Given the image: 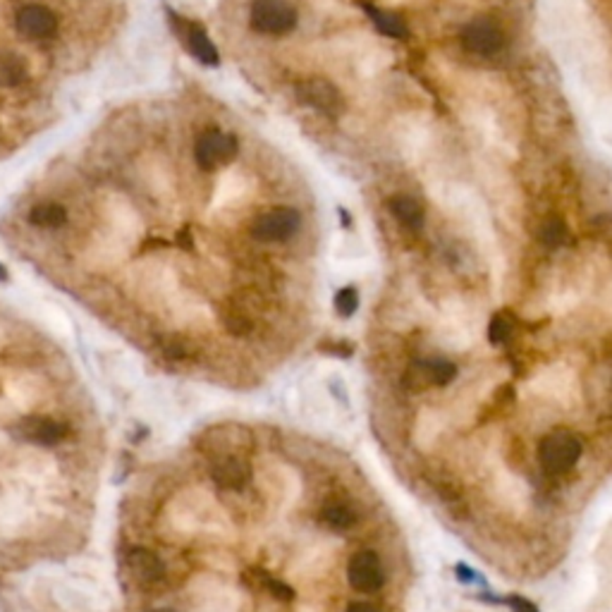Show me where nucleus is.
<instances>
[{
  "label": "nucleus",
  "mask_w": 612,
  "mask_h": 612,
  "mask_svg": "<svg viewBox=\"0 0 612 612\" xmlns=\"http://www.w3.org/2000/svg\"><path fill=\"white\" fill-rule=\"evenodd\" d=\"M582 457V440L567 428H558L541 438L539 459L550 474H565Z\"/></svg>",
  "instance_id": "1"
},
{
  "label": "nucleus",
  "mask_w": 612,
  "mask_h": 612,
  "mask_svg": "<svg viewBox=\"0 0 612 612\" xmlns=\"http://www.w3.org/2000/svg\"><path fill=\"white\" fill-rule=\"evenodd\" d=\"M299 13L292 0H254L251 27L261 34L282 37L297 27Z\"/></svg>",
  "instance_id": "2"
},
{
  "label": "nucleus",
  "mask_w": 612,
  "mask_h": 612,
  "mask_svg": "<svg viewBox=\"0 0 612 612\" xmlns=\"http://www.w3.org/2000/svg\"><path fill=\"white\" fill-rule=\"evenodd\" d=\"M299 225H302V215L297 214L295 208L278 206L256 215L249 232L256 242H285L295 235Z\"/></svg>",
  "instance_id": "3"
},
{
  "label": "nucleus",
  "mask_w": 612,
  "mask_h": 612,
  "mask_svg": "<svg viewBox=\"0 0 612 612\" xmlns=\"http://www.w3.org/2000/svg\"><path fill=\"white\" fill-rule=\"evenodd\" d=\"M13 24H15L17 34L22 38H29V41H44V38H51L58 31V17H55L51 8H46L41 3L22 5L17 10Z\"/></svg>",
  "instance_id": "4"
},
{
  "label": "nucleus",
  "mask_w": 612,
  "mask_h": 612,
  "mask_svg": "<svg viewBox=\"0 0 612 612\" xmlns=\"http://www.w3.org/2000/svg\"><path fill=\"white\" fill-rule=\"evenodd\" d=\"M297 98L299 104L309 105L314 111L323 113V115H338L342 108V96H340L338 87L331 80L323 77H309L297 84Z\"/></svg>",
  "instance_id": "5"
},
{
  "label": "nucleus",
  "mask_w": 612,
  "mask_h": 612,
  "mask_svg": "<svg viewBox=\"0 0 612 612\" xmlns=\"http://www.w3.org/2000/svg\"><path fill=\"white\" fill-rule=\"evenodd\" d=\"M457 376V366L448 359H423L409 366L405 376V385L409 390L419 392L428 390V388H443Z\"/></svg>",
  "instance_id": "6"
},
{
  "label": "nucleus",
  "mask_w": 612,
  "mask_h": 612,
  "mask_svg": "<svg viewBox=\"0 0 612 612\" xmlns=\"http://www.w3.org/2000/svg\"><path fill=\"white\" fill-rule=\"evenodd\" d=\"M237 154V139L225 132H206L201 134L194 147V158L201 170H215L230 163Z\"/></svg>",
  "instance_id": "7"
},
{
  "label": "nucleus",
  "mask_w": 612,
  "mask_h": 612,
  "mask_svg": "<svg viewBox=\"0 0 612 612\" xmlns=\"http://www.w3.org/2000/svg\"><path fill=\"white\" fill-rule=\"evenodd\" d=\"M502 44H505V38H502L500 27L488 17L472 20L462 31V46L472 55H481V58L495 55L502 48Z\"/></svg>",
  "instance_id": "8"
},
{
  "label": "nucleus",
  "mask_w": 612,
  "mask_h": 612,
  "mask_svg": "<svg viewBox=\"0 0 612 612\" xmlns=\"http://www.w3.org/2000/svg\"><path fill=\"white\" fill-rule=\"evenodd\" d=\"M347 582L352 589L362 593H376L383 586V567L381 558L371 550H359V553L347 565Z\"/></svg>",
  "instance_id": "9"
},
{
  "label": "nucleus",
  "mask_w": 612,
  "mask_h": 612,
  "mask_svg": "<svg viewBox=\"0 0 612 612\" xmlns=\"http://www.w3.org/2000/svg\"><path fill=\"white\" fill-rule=\"evenodd\" d=\"M215 486L232 488V490H242L251 479V469L242 455H225V457H215V462L208 469Z\"/></svg>",
  "instance_id": "10"
},
{
  "label": "nucleus",
  "mask_w": 612,
  "mask_h": 612,
  "mask_svg": "<svg viewBox=\"0 0 612 612\" xmlns=\"http://www.w3.org/2000/svg\"><path fill=\"white\" fill-rule=\"evenodd\" d=\"M127 567H130L134 579L139 582V586H155L165 576L163 560L155 553L147 550V548H132L127 553Z\"/></svg>",
  "instance_id": "11"
},
{
  "label": "nucleus",
  "mask_w": 612,
  "mask_h": 612,
  "mask_svg": "<svg viewBox=\"0 0 612 612\" xmlns=\"http://www.w3.org/2000/svg\"><path fill=\"white\" fill-rule=\"evenodd\" d=\"M20 435H22L27 443L51 448V445H58L65 438L67 428L63 423H58V421L46 419V416H31V419L22 421Z\"/></svg>",
  "instance_id": "12"
},
{
  "label": "nucleus",
  "mask_w": 612,
  "mask_h": 612,
  "mask_svg": "<svg viewBox=\"0 0 612 612\" xmlns=\"http://www.w3.org/2000/svg\"><path fill=\"white\" fill-rule=\"evenodd\" d=\"M29 80V65L22 55L0 51V89H17Z\"/></svg>",
  "instance_id": "13"
},
{
  "label": "nucleus",
  "mask_w": 612,
  "mask_h": 612,
  "mask_svg": "<svg viewBox=\"0 0 612 612\" xmlns=\"http://www.w3.org/2000/svg\"><path fill=\"white\" fill-rule=\"evenodd\" d=\"M321 522L332 529V532H347L356 524V512L355 507H349L347 502L342 500H328L321 509Z\"/></svg>",
  "instance_id": "14"
},
{
  "label": "nucleus",
  "mask_w": 612,
  "mask_h": 612,
  "mask_svg": "<svg viewBox=\"0 0 612 612\" xmlns=\"http://www.w3.org/2000/svg\"><path fill=\"white\" fill-rule=\"evenodd\" d=\"M390 214L398 218V222H402L405 228L419 230L423 225V206L414 197H407V194H399V197H392L390 199Z\"/></svg>",
  "instance_id": "15"
},
{
  "label": "nucleus",
  "mask_w": 612,
  "mask_h": 612,
  "mask_svg": "<svg viewBox=\"0 0 612 612\" xmlns=\"http://www.w3.org/2000/svg\"><path fill=\"white\" fill-rule=\"evenodd\" d=\"M185 41L189 53H192L199 63H204V65H218V63H221V55L215 51V46L211 44V38H208V34L201 29L199 24H192V27H189Z\"/></svg>",
  "instance_id": "16"
},
{
  "label": "nucleus",
  "mask_w": 612,
  "mask_h": 612,
  "mask_svg": "<svg viewBox=\"0 0 612 612\" xmlns=\"http://www.w3.org/2000/svg\"><path fill=\"white\" fill-rule=\"evenodd\" d=\"M29 222L44 230L63 228L67 222V208L60 206V204H38V206L31 208Z\"/></svg>",
  "instance_id": "17"
},
{
  "label": "nucleus",
  "mask_w": 612,
  "mask_h": 612,
  "mask_svg": "<svg viewBox=\"0 0 612 612\" xmlns=\"http://www.w3.org/2000/svg\"><path fill=\"white\" fill-rule=\"evenodd\" d=\"M366 13H369V17L373 20V24H376V29L381 31V34H385V37L390 38H405L407 37V24L402 22V17H398L395 13H388V10H376L371 8V5H366Z\"/></svg>",
  "instance_id": "18"
},
{
  "label": "nucleus",
  "mask_w": 612,
  "mask_h": 612,
  "mask_svg": "<svg viewBox=\"0 0 612 612\" xmlns=\"http://www.w3.org/2000/svg\"><path fill=\"white\" fill-rule=\"evenodd\" d=\"M567 237H569V230L560 218H550V221L541 228V242L546 244V247H550V249L562 247V244L567 242Z\"/></svg>",
  "instance_id": "19"
},
{
  "label": "nucleus",
  "mask_w": 612,
  "mask_h": 612,
  "mask_svg": "<svg viewBox=\"0 0 612 612\" xmlns=\"http://www.w3.org/2000/svg\"><path fill=\"white\" fill-rule=\"evenodd\" d=\"M512 332H515V323L509 321L507 314H495V316L490 318V323H488V338H490L493 345L507 342Z\"/></svg>",
  "instance_id": "20"
},
{
  "label": "nucleus",
  "mask_w": 612,
  "mask_h": 612,
  "mask_svg": "<svg viewBox=\"0 0 612 612\" xmlns=\"http://www.w3.org/2000/svg\"><path fill=\"white\" fill-rule=\"evenodd\" d=\"M225 331L237 335V338H244V335H249L254 331V321H251L247 311H230L225 316Z\"/></svg>",
  "instance_id": "21"
},
{
  "label": "nucleus",
  "mask_w": 612,
  "mask_h": 612,
  "mask_svg": "<svg viewBox=\"0 0 612 612\" xmlns=\"http://www.w3.org/2000/svg\"><path fill=\"white\" fill-rule=\"evenodd\" d=\"M356 309H359V297H356V289L355 288L340 289L338 297H335V311H338L340 316L349 318Z\"/></svg>",
  "instance_id": "22"
},
{
  "label": "nucleus",
  "mask_w": 612,
  "mask_h": 612,
  "mask_svg": "<svg viewBox=\"0 0 612 612\" xmlns=\"http://www.w3.org/2000/svg\"><path fill=\"white\" fill-rule=\"evenodd\" d=\"M264 583H266L268 593H271L273 598H278V600H285V603H288V600H292V598H295V591L289 589L288 583L278 582V579H266Z\"/></svg>",
  "instance_id": "23"
},
{
  "label": "nucleus",
  "mask_w": 612,
  "mask_h": 612,
  "mask_svg": "<svg viewBox=\"0 0 612 612\" xmlns=\"http://www.w3.org/2000/svg\"><path fill=\"white\" fill-rule=\"evenodd\" d=\"M163 352H165V355H168V356H175V359H180V356L187 355L185 345H182V342H180L178 338L168 340V342L163 345Z\"/></svg>",
  "instance_id": "24"
},
{
  "label": "nucleus",
  "mask_w": 612,
  "mask_h": 612,
  "mask_svg": "<svg viewBox=\"0 0 612 612\" xmlns=\"http://www.w3.org/2000/svg\"><path fill=\"white\" fill-rule=\"evenodd\" d=\"M509 608H512L515 612H539L532 600H526V598H522V596L509 598Z\"/></svg>",
  "instance_id": "25"
},
{
  "label": "nucleus",
  "mask_w": 612,
  "mask_h": 612,
  "mask_svg": "<svg viewBox=\"0 0 612 612\" xmlns=\"http://www.w3.org/2000/svg\"><path fill=\"white\" fill-rule=\"evenodd\" d=\"M347 612H381V610H378L376 605H371V603H349Z\"/></svg>",
  "instance_id": "26"
},
{
  "label": "nucleus",
  "mask_w": 612,
  "mask_h": 612,
  "mask_svg": "<svg viewBox=\"0 0 612 612\" xmlns=\"http://www.w3.org/2000/svg\"><path fill=\"white\" fill-rule=\"evenodd\" d=\"M457 576H459V579H465V582H474V579H479V576L474 574L472 569L466 567V565H459V567H457Z\"/></svg>",
  "instance_id": "27"
},
{
  "label": "nucleus",
  "mask_w": 612,
  "mask_h": 612,
  "mask_svg": "<svg viewBox=\"0 0 612 612\" xmlns=\"http://www.w3.org/2000/svg\"><path fill=\"white\" fill-rule=\"evenodd\" d=\"M0 281H5V268L0 266Z\"/></svg>",
  "instance_id": "28"
},
{
  "label": "nucleus",
  "mask_w": 612,
  "mask_h": 612,
  "mask_svg": "<svg viewBox=\"0 0 612 612\" xmlns=\"http://www.w3.org/2000/svg\"><path fill=\"white\" fill-rule=\"evenodd\" d=\"M154 612H175V610H170V608H161V610H154Z\"/></svg>",
  "instance_id": "29"
}]
</instances>
